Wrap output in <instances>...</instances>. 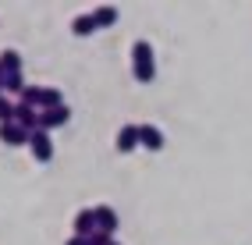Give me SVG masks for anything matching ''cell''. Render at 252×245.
<instances>
[{"mask_svg": "<svg viewBox=\"0 0 252 245\" xmlns=\"http://www.w3.org/2000/svg\"><path fill=\"white\" fill-rule=\"evenodd\" d=\"M0 96H4V68H0Z\"/></svg>", "mask_w": 252, "mask_h": 245, "instance_id": "d6986e66", "label": "cell"}, {"mask_svg": "<svg viewBox=\"0 0 252 245\" xmlns=\"http://www.w3.org/2000/svg\"><path fill=\"white\" fill-rule=\"evenodd\" d=\"M68 121H71L68 103H64V107H54V110H39V128H43V132H50V128H61V124H68Z\"/></svg>", "mask_w": 252, "mask_h": 245, "instance_id": "3957f363", "label": "cell"}, {"mask_svg": "<svg viewBox=\"0 0 252 245\" xmlns=\"http://www.w3.org/2000/svg\"><path fill=\"white\" fill-rule=\"evenodd\" d=\"M14 124H22L25 132H39V110L29 103H14Z\"/></svg>", "mask_w": 252, "mask_h": 245, "instance_id": "277c9868", "label": "cell"}, {"mask_svg": "<svg viewBox=\"0 0 252 245\" xmlns=\"http://www.w3.org/2000/svg\"><path fill=\"white\" fill-rule=\"evenodd\" d=\"M29 150H32V156H36L39 163H50L54 160V139H50V132H32L29 135Z\"/></svg>", "mask_w": 252, "mask_h": 245, "instance_id": "7a4b0ae2", "label": "cell"}, {"mask_svg": "<svg viewBox=\"0 0 252 245\" xmlns=\"http://www.w3.org/2000/svg\"><path fill=\"white\" fill-rule=\"evenodd\" d=\"M71 32H75V36H93V32H96V18H93V11H89V14H78V18L71 22Z\"/></svg>", "mask_w": 252, "mask_h": 245, "instance_id": "8fae6325", "label": "cell"}, {"mask_svg": "<svg viewBox=\"0 0 252 245\" xmlns=\"http://www.w3.org/2000/svg\"><path fill=\"white\" fill-rule=\"evenodd\" d=\"M139 146H146L149 153H160L163 150V132L157 124H139Z\"/></svg>", "mask_w": 252, "mask_h": 245, "instance_id": "5b68a950", "label": "cell"}, {"mask_svg": "<svg viewBox=\"0 0 252 245\" xmlns=\"http://www.w3.org/2000/svg\"><path fill=\"white\" fill-rule=\"evenodd\" d=\"M0 68H4V75L22 71V54L18 50H4V54H0Z\"/></svg>", "mask_w": 252, "mask_h": 245, "instance_id": "7c38bea8", "label": "cell"}, {"mask_svg": "<svg viewBox=\"0 0 252 245\" xmlns=\"http://www.w3.org/2000/svg\"><path fill=\"white\" fill-rule=\"evenodd\" d=\"M29 135L32 132H25V128L22 124H0V142H4V146H29Z\"/></svg>", "mask_w": 252, "mask_h": 245, "instance_id": "ba28073f", "label": "cell"}, {"mask_svg": "<svg viewBox=\"0 0 252 245\" xmlns=\"http://www.w3.org/2000/svg\"><path fill=\"white\" fill-rule=\"evenodd\" d=\"M14 121V103L7 96H0V124H11Z\"/></svg>", "mask_w": 252, "mask_h": 245, "instance_id": "2e32d148", "label": "cell"}, {"mask_svg": "<svg viewBox=\"0 0 252 245\" xmlns=\"http://www.w3.org/2000/svg\"><path fill=\"white\" fill-rule=\"evenodd\" d=\"M54 107H64V96H61V89H54V86H43L39 110H54Z\"/></svg>", "mask_w": 252, "mask_h": 245, "instance_id": "30bf717a", "label": "cell"}, {"mask_svg": "<svg viewBox=\"0 0 252 245\" xmlns=\"http://www.w3.org/2000/svg\"><path fill=\"white\" fill-rule=\"evenodd\" d=\"M114 238L110 235H103V231H96V235H89V245H110Z\"/></svg>", "mask_w": 252, "mask_h": 245, "instance_id": "e0dca14e", "label": "cell"}, {"mask_svg": "<svg viewBox=\"0 0 252 245\" xmlns=\"http://www.w3.org/2000/svg\"><path fill=\"white\" fill-rule=\"evenodd\" d=\"M39 96H43V86H25V92L18 96V103H29L39 110Z\"/></svg>", "mask_w": 252, "mask_h": 245, "instance_id": "9a60e30c", "label": "cell"}, {"mask_svg": "<svg viewBox=\"0 0 252 245\" xmlns=\"http://www.w3.org/2000/svg\"><path fill=\"white\" fill-rule=\"evenodd\" d=\"M64 245H89V238H82V235H71V238L64 242Z\"/></svg>", "mask_w": 252, "mask_h": 245, "instance_id": "ac0fdd59", "label": "cell"}, {"mask_svg": "<svg viewBox=\"0 0 252 245\" xmlns=\"http://www.w3.org/2000/svg\"><path fill=\"white\" fill-rule=\"evenodd\" d=\"M114 146H117V153H131V150L139 146V124H121V132H117Z\"/></svg>", "mask_w": 252, "mask_h": 245, "instance_id": "9c48e42d", "label": "cell"}, {"mask_svg": "<svg viewBox=\"0 0 252 245\" xmlns=\"http://www.w3.org/2000/svg\"><path fill=\"white\" fill-rule=\"evenodd\" d=\"M93 210H96V231H103V235L114 238V231H117V214H114L107 203H99V206H93Z\"/></svg>", "mask_w": 252, "mask_h": 245, "instance_id": "8992f818", "label": "cell"}, {"mask_svg": "<svg viewBox=\"0 0 252 245\" xmlns=\"http://www.w3.org/2000/svg\"><path fill=\"white\" fill-rule=\"evenodd\" d=\"M110 245H121V242H110Z\"/></svg>", "mask_w": 252, "mask_h": 245, "instance_id": "ffe728a7", "label": "cell"}, {"mask_svg": "<svg viewBox=\"0 0 252 245\" xmlns=\"http://www.w3.org/2000/svg\"><path fill=\"white\" fill-rule=\"evenodd\" d=\"M131 75H135L142 86H149V82L157 78V57H153L149 39H135V46H131Z\"/></svg>", "mask_w": 252, "mask_h": 245, "instance_id": "6da1fadb", "label": "cell"}, {"mask_svg": "<svg viewBox=\"0 0 252 245\" xmlns=\"http://www.w3.org/2000/svg\"><path fill=\"white\" fill-rule=\"evenodd\" d=\"M93 18H96V29H107V25L117 22V7L103 4V7H96V11H93Z\"/></svg>", "mask_w": 252, "mask_h": 245, "instance_id": "4fadbf2b", "label": "cell"}, {"mask_svg": "<svg viewBox=\"0 0 252 245\" xmlns=\"http://www.w3.org/2000/svg\"><path fill=\"white\" fill-rule=\"evenodd\" d=\"M75 235H82V238H89V235H96V210L93 206H86V210H78L75 214Z\"/></svg>", "mask_w": 252, "mask_h": 245, "instance_id": "52a82bcc", "label": "cell"}, {"mask_svg": "<svg viewBox=\"0 0 252 245\" xmlns=\"http://www.w3.org/2000/svg\"><path fill=\"white\" fill-rule=\"evenodd\" d=\"M14 92V96H22L25 92V75L22 71H14V75H4V96Z\"/></svg>", "mask_w": 252, "mask_h": 245, "instance_id": "5bb4252c", "label": "cell"}]
</instances>
